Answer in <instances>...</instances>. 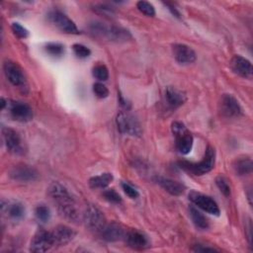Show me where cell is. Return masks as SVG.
Wrapping results in <instances>:
<instances>
[{
    "label": "cell",
    "instance_id": "cell-28",
    "mask_svg": "<svg viewBox=\"0 0 253 253\" xmlns=\"http://www.w3.org/2000/svg\"><path fill=\"white\" fill-rule=\"evenodd\" d=\"M215 184L217 186V188L219 189V191L225 196V197H229L231 194V189L229 186V183L227 181V179L221 175L217 176L215 178Z\"/></svg>",
    "mask_w": 253,
    "mask_h": 253
},
{
    "label": "cell",
    "instance_id": "cell-36",
    "mask_svg": "<svg viewBox=\"0 0 253 253\" xmlns=\"http://www.w3.org/2000/svg\"><path fill=\"white\" fill-rule=\"evenodd\" d=\"M94 10L100 14H103V15H112L114 13V10L113 8H111L110 6L106 5V4H98V5H95L94 7Z\"/></svg>",
    "mask_w": 253,
    "mask_h": 253
},
{
    "label": "cell",
    "instance_id": "cell-16",
    "mask_svg": "<svg viewBox=\"0 0 253 253\" xmlns=\"http://www.w3.org/2000/svg\"><path fill=\"white\" fill-rule=\"evenodd\" d=\"M53 246H64L68 244L76 235V232L67 225H57L50 231Z\"/></svg>",
    "mask_w": 253,
    "mask_h": 253
},
{
    "label": "cell",
    "instance_id": "cell-13",
    "mask_svg": "<svg viewBox=\"0 0 253 253\" xmlns=\"http://www.w3.org/2000/svg\"><path fill=\"white\" fill-rule=\"evenodd\" d=\"M9 176L15 181L32 182L38 179L39 173L32 166L26 164H18L10 169Z\"/></svg>",
    "mask_w": 253,
    "mask_h": 253
},
{
    "label": "cell",
    "instance_id": "cell-8",
    "mask_svg": "<svg viewBox=\"0 0 253 253\" xmlns=\"http://www.w3.org/2000/svg\"><path fill=\"white\" fill-rule=\"evenodd\" d=\"M189 200L206 212L213 215H219V208L216 202L211 197L196 191H192L189 194Z\"/></svg>",
    "mask_w": 253,
    "mask_h": 253
},
{
    "label": "cell",
    "instance_id": "cell-11",
    "mask_svg": "<svg viewBox=\"0 0 253 253\" xmlns=\"http://www.w3.org/2000/svg\"><path fill=\"white\" fill-rule=\"evenodd\" d=\"M7 108L11 117L15 121L26 123L31 121L33 118L32 108L27 103L21 101H8Z\"/></svg>",
    "mask_w": 253,
    "mask_h": 253
},
{
    "label": "cell",
    "instance_id": "cell-32",
    "mask_svg": "<svg viewBox=\"0 0 253 253\" xmlns=\"http://www.w3.org/2000/svg\"><path fill=\"white\" fill-rule=\"evenodd\" d=\"M72 49L75 55L80 58H86L91 54V50L81 43H74L72 45Z\"/></svg>",
    "mask_w": 253,
    "mask_h": 253
},
{
    "label": "cell",
    "instance_id": "cell-33",
    "mask_svg": "<svg viewBox=\"0 0 253 253\" xmlns=\"http://www.w3.org/2000/svg\"><path fill=\"white\" fill-rule=\"evenodd\" d=\"M93 92L96 95V97H98L100 99L107 98L109 95L108 88L101 82H97L93 85Z\"/></svg>",
    "mask_w": 253,
    "mask_h": 253
},
{
    "label": "cell",
    "instance_id": "cell-12",
    "mask_svg": "<svg viewBox=\"0 0 253 253\" xmlns=\"http://www.w3.org/2000/svg\"><path fill=\"white\" fill-rule=\"evenodd\" d=\"M51 247H53V243H52L50 231L40 229L36 232V234L34 235L31 241L30 250L32 252L42 253V252H46Z\"/></svg>",
    "mask_w": 253,
    "mask_h": 253
},
{
    "label": "cell",
    "instance_id": "cell-10",
    "mask_svg": "<svg viewBox=\"0 0 253 253\" xmlns=\"http://www.w3.org/2000/svg\"><path fill=\"white\" fill-rule=\"evenodd\" d=\"M219 111L225 118H238L242 115V109L238 101L230 94H223L219 101Z\"/></svg>",
    "mask_w": 253,
    "mask_h": 253
},
{
    "label": "cell",
    "instance_id": "cell-5",
    "mask_svg": "<svg viewBox=\"0 0 253 253\" xmlns=\"http://www.w3.org/2000/svg\"><path fill=\"white\" fill-rule=\"evenodd\" d=\"M83 221L89 230L96 233H100L102 228L107 223L104 213L93 205H89L86 208L83 213Z\"/></svg>",
    "mask_w": 253,
    "mask_h": 253
},
{
    "label": "cell",
    "instance_id": "cell-3",
    "mask_svg": "<svg viewBox=\"0 0 253 253\" xmlns=\"http://www.w3.org/2000/svg\"><path fill=\"white\" fill-rule=\"evenodd\" d=\"M215 162V150L212 146L209 145L205 151L204 157L199 162H188L181 161L180 167L194 175L201 176L210 172L214 167Z\"/></svg>",
    "mask_w": 253,
    "mask_h": 253
},
{
    "label": "cell",
    "instance_id": "cell-22",
    "mask_svg": "<svg viewBox=\"0 0 253 253\" xmlns=\"http://www.w3.org/2000/svg\"><path fill=\"white\" fill-rule=\"evenodd\" d=\"M155 181L161 188L173 196H180L185 192V186L178 181L162 176H156Z\"/></svg>",
    "mask_w": 253,
    "mask_h": 253
},
{
    "label": "cell",
    "instance_id": "cell-20",
    "mask_svg": "<svg viewBox=\"0 0 253 253\" xmlns=\"http://www.w3.org/2000/svg\"><path fill=\"white\" fill-rule=\"evenodd\" d=\"M172 51L175 59L179 63H183V64L192 63L196 60V57H197L195 51L189 45L184 43L174 44Z\"/></svg>",
    "mask_w": 253,
    "mask_h": 253
},
{
    "label": "cell",
    "instance_id": "cell-18",
    "mask_svg": "<svg viewBox=\"0 0 253 253\" xmlns=\"http://www.w3.org/2000/svg\"><path fill=\"white\" fill-rule=\"evenodd\" d=\"M230 67L237 75L250 79L253 74V68L251 62L241 56V55H234L230 60Z\"/></svg>",
    "mask_w": 253,
    "mask_h": 253
},
{
    "label": "cell",
    "instance_id": "cell-7",
    "mask_svg": "<svg viewBox=\"0 0 253 253\" xmlns=\"http://www.w3.org/2000/svg\"><path fill=\"white\" fill-rule=\"evenodd\" d=\"M117 126L120 132L128 135H139L141 133V128L138 121L127 112H121L118 114L116 119Z\"/></svg>",
    "mask_w": 253,
    "mask_h": 253
},
{
    "label": "cell",
    "instance_id": "cell-14",
    "mask_svg": "<svg viewBox=\"0 0 253 253\" xmlns=\"http://www.w3.org/2000/svg\"><path fill=\"white\" fill-rule=\"evenodd\" d=\"M126 232V228L124 227L121 223L112 221L109 223L107 222L99 234L103 240L108 242H115L119 240H124Z\"/></svg>",
    "mask_w": 253,
    "mask_h": 253
},
{
    "label": "cell",
    "instance_id": "cell-4",
    "mask_svg": "<svg viewBox=\"0 0 253 253\" xmlns=\"http://www.w3.org/2000/svg\"><path fill=\"white\" fill-rule=\"evenodd\" d=\"M172 132L176 139V148L181 154H188L192 150L194 138L185 125L181 122H174L171 126Z\"/></svg>",
    "mask_w": 253,
    "mask_h": 253
},
{
    "label": "cell",
    "instance_id": "cell-17",
    "mask_svg": "<svg viewBox=\"0 0 253 253\" xmlns=\"http://www.w3.org/2000/svg\"><path fill=\"white\" fill-rule=\"evenodd\" d=\"M124 240L128 247L136 250L145 249L149 246L147 236L138 229H126Z\"/></svg>",
    "mask_w": 253,
    "mask_h": 253
},
{
    "label": "cell",
    "instance_id": "cell-26",
    "mask_svg": "<svg viewBox=\"0 0 253 253\" xmlns=\"http://www.w3.org/2000/svg\"><path fill=\"white\" fill-rule=\"evenodd\" d=\"M92 73H93V76L99 81H106L109 78V70L107 66L103 63L96 64L93 67Z\"/></svg>",
    "mask_w": 253,
    "mask_h": 253
},
{
    "label": "cell",
    "instance_id": "cell-31",
    "mask_svg": "<svg viewBox=\"0 0 253 253\" xmlns=\"http://www.w3.org/2000/svg\"><path fill=\"white\" fill-rule=\"evenodd\" d=\"M103 197L105 200H107L110 203L113 204H120L122 202V198L119 195L118 192H116L114 189H108L103 192Z\"/></svg>",
    "mask_w": 253,
    "mask_h": 253
},
{
    "label": "cell",
    "instance_id": "cell-1",
    "mask_svg": "<svg viewBox=\"0 0 253 253\" xmlns=\"http://www.w3.org/2000/svg\"><path fill=\"white\" fill-rule=\"evenodd\" d=\"M47 195L56 205L61 216L69 221H78L79 211L75 200L62 184L59 182H52L47 188Z\"/></svg>",
    "mask_w": 253,
    "mask_h": 253
},
{
    "label": "cell",
    "instance_id": "cell-9",
    "mask_svg": "<svg viewBox=\"0 0 253 253\" xmlns=\"http://www.w3.org/2000/svg\"><path fill=\"white\" fill-rule=\"evenodd\" d=\"M48 19L58 30L63 33L75 35L79 34V30L77 29L75 23L60 11H51L48 14Z\"/></svg>",
    "mask_w": 253,
    "mask_h": 253
},
{
    "label": "cell",
    "instance_id": "cell-19",
    "mask_svg": "<svg viewBox=\"0 0 253 253\" xmlns=\"http://www.w3.org/2000/svg\"><path fill=\"white\" fill-rule=\"evenodd\" d=\"M1 211L7 217L19 220L25 215V207L17 201H1Z\"/></svg>",
    "mask_w": 253,
    "mask_h": 253
},
{
    "label": "cell",
    "instance_id": "cell-30",
    "mask_svg": "<svg viewBox=\"0 0 253 253\" xmlns=\"http://www.w3.org/2000/svg\"><path fill=\"white\" fill-rule=\"evenodd\" d=\"M136 7L137 9L144 15L148 16V17H153L155 15V9L153 7V5L147 1H138L136 3Z\"/></svg>",
    "mask_w": 253,
    "mask_h": 253
},
{
    "label": "cell",
    "instance_id": "cell-34",
    "mask_svg": "<svg viewBox=\"0 0 253 253\" xmlns=\"http://www.w3.org/2000/svg\"><path fill=\"white\" fill-rule=\"evenodd\" d=\"M11 29H12L13 33L17 37H19L21 39H26V38L29 37V31L25 27H23L21 24H19L17 22H15V23H13L11 25Z\"/></svg>",
    "mask_w": 253,
    "mask_h": 253
},
{
    "label": "cell",
    "instance_id": "cell-35",
    "mask_svg": "<svg viewBox=\"0 0 253 253\" xmlns=\"http://www.w3.org/2000/svg\"><path fill=\"white\" fill-rule=\"evenodd\" d=\"M122 188H123L125 194H126L127 197H129L130 199H136V198H138V196H139L138 191H137L132 185H130L129 183H127V182H123V183H122Z\"/></svg>",
    "mask_w": 253,
    "mask_h": 253
},
{
    "label": "cell",
    "instance_id": "cell-15",
    "mask_svg": "<svg viewBox=\"0 0 253 253\" xmlns=\"http://www.w3.org/2000/svg\"><path fill=\"white\" fill-rule=\"evenodd\" d=\"M2 135L6 148L9 152L14 154H22L24 152L22 139L16 130L10 127H3Z\"/></svg>",
    "mask_w": 253,
    "mask_h": 253
},
{
    "label": "cell",
    "instance_id": "cell-6",
    "mask_svg": "<svg viewBox=\"0 0 253 253\" xmlns=\"http://www.w3.org/2000/svg\"><path fill=\"white\" fill-rule=\"evenodd\" d=\"M3 71L6 78L12 85L22 89L27 88L25 73L18 63L9 59L5 60L3 63Z\"/></svg>",
    "mask_w": 253,
    "mask_h": 253
},
{
    "label": "cell",
    "instance_id": "cell-39",
    "mask_svg": "<svg viewBox=\"0 0 253 253\" xmlns=\"http://www.w3.org/2000/svg\"><path fill=\"white\" fill-rule=\"evenodd\" d=\"M247 230H248V234H247V238H248V242L249 244H251V238H252V235H251V229H252V225H251V221L249 220L248 221V225H247Z\"/></svg>",
    "mask_w": 253,
    "mask_h": 253
},
{
    "label": "cell",
    "instance_id": "cell-23",
    "mask_svg": "<svg viewBox=\"0 0 253 253\" xmlns=\"http://www.w3.org/2000/svg\"><path fill=\"white\" fill-rule=\"evenodd\" d=\"M114 179L112 173H102L97 176H93L89 179V185L93 189H104L106 188Z\"/></svg>",
    "mask_w": 253,
    "mask_h": 253
},
{
    "label": "cell",
    "instance_id": "cell-27",
    "mask_svg": "<svg viewBox=\"0 0 253 253\" xmlns=\"http://www.w3.org/2000/svg\"><path fill=\"white\" fill-rule=\"evenodd\" d=\"M35 215L38 220L42 222H46L50 218V211L44 205H40L35 209Z\"/></svg>",
    "mask_w": 253,
    "mask_h": 253
},
{
    "label": "cell",
    "instance_id": "cell-2",
    "mask_svg": "<svg viewBox=\"0 0 253 253\" xmlns=\"http://www.w3.org/2000/svg\"><path fill=\"white\" fill-rule=\"evenodd\" d=\"M89 29L95 36L112 42H126L131 38V35L127 30L114 25H106L102 22L91 23Z\"/></svg>",
    "mask_w": 253,
    "mask_h": 253
},
{
    "label": "cell",
    "instance_id": "cell-25",
    "mask_svg": "<svg viewBox=\"0 0 253 253\" xmlns=\"http://www.w3.org/2000/svg\"><path fill=\"white\" fill-rule=\"evenodd\" d=\"M189 211H190V216L192 218V221L199 229L205 230L210 227V222L208 218L200 211H198L194 207H191L189 209Z\"/></svg>",
    "mask_w": 253,
    "mask_h": 253
},
{
    "label": "cell",
    "instance_id": "cell-37",
    "mask_svg": "<svg viewBox=\"0 0 253 253\" xmlns=\"http://www.w3.org/2000/svg\"><path fill=\"white\" fill-rule=\"evenodd\" d=\"M193 250L196 252H214V251H218L217 249L213 248V247H209V246H205L203 244H196L193 247Z\"/></svg>",
    "mask_w": 253,
    "mask_h": 253
},
{
    "label": "cell",
    "instance_id": "cell-29",
    "mask_svg": "<svg viewBox=\"0 0 253 253\" xmlns=\"http://www.w3.org/2000/svg\"><path fill=\"white\" fill-rule=\"evenodd\" d=\"M44 50L52 56H60L64 53V46L58 42H49L44 46Z\"/></svg>",
    "mask_w": 253,
    "mask_h": 253
},
{
    "label": "cell",
    "instance_id": "cell-38",
    "mask_svg": "<svg viewBox=\"0 0 253 253\" xmlns=\"http://www.w3.org/2000/svg\"><path fill=\"white\" fill-rule=\"evenodd\" d=\"M164 4L167 6V8L169 9V11L172 13V15H174L176 18H181V15H180L179 11L175 8L174 5H172V4L169 3V2H166V3H164Z\"/></svg>",
    "mask_w": 253,
    "mask_h": 253
},
{
    "label": "cell",
    "instance_id": "cell-24",
    "mask_svg": "<svg viewBox=\"0 0 253 253\" xmlns=\"http://www.w3.org/2000/svg\"><path fill=\"white\" fill-rule=\"evenodd\" d=\"M233 169L237 175L244 176L247 174H250L253 169V163L252 160L248 157H242L238 158L233 163Z\"/></svg>",
    "mask_w": 253,
    "mask_h": 253
},
{
    "label": "cell",
    "instance_id": "cell-21",
    "mask_svg": "<svg viewBox=\"0 0 253 253\" xmlns=\"http://www.w3.org/2000/svg\"><path fill=\"white\" fill-rule=\"evenodd\" d=\"M165 99H166L167 105L170 108L176 109V108H179L180 106H182L186 102L187 96L184 91H182L176 87L169 86L165 90Z\"/></svg>",
    "mask_w": 253,
    "mask_h": 253
}]
</instances>
